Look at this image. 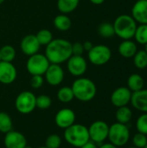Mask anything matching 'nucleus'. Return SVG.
I'll use <instances>...</instances> for the list:
<instances>
[{
    "instance_id": "nucleus-16",
    "label": "nucleus",
    "mask_w": 147,
    "mask_h": 148,
    "mask_svg": "<svg viewBox=\"0 0 147 148\" xmlns=\"http://www.w3.org/2000/svg\"><path fill=\"white\" fill-rule=\"evenodd\" d=\"M3 143L6 148H24L27 146V140L22 133L11 130L5 134Z\"/></svg>"
},
{
    "instance_id": "nucleus-2",
    "label": "nucleus",
    "mask_w": 147,
    "mask_h": 148,
    "mask_svg": "<svg viewBox=\"0 0 147 148\" xmlns=\"http://www.w3.org/2000/svg\"><path fill=\"white\" fill-rule=\"evenodd\" d=\"M75 98L82 102H88L92 101L97 93L96 85L94 82L85 77L77 78L71 87Z\"/></svg>"
},
{
    "instance_id": "nucleus-6",
    "label": "nucleus",
    "mask_w": 147,
    "mask_h": 148,
    "mask_svg": "<svg viewBox=\"0 0 147 148\" xmlns=\"http://www.w3.org/2000/svg\"><path fill=\"white\" fill-rule=\"evenodd\" d=\"M50 62L45 55L36 53L29 56L26 62V69L31 75H43Z\"/></svg>"
},
{
    "instance_id": "nucleus-24",
    "label": "nucleus",
    "mask_w": 147,
    "mask_h": 148,
    "mask_svg": "<svg viewBox=\"0 0 147 148\" xmlns=\"http://www.w3.org/2000/svg\"><path fill=\"white\" fill-rule=\"evenodd\" d=\"M0 57L1 61L12 62L16 58V50L13 46L6 44L0 48Z\"/></svg>"
},
{
    "instance_id": "nucleus-9",
    "label": "nucleus",
    "mask_w": 147,
    "mask_h": 148,
    "mask_svg": "<svg viewBox=\"0 0 147 148\" xmlns=\"http://www.w3.org/2000/svg\"><path fill=\"white\" fill-rule=\"evenodd\" d=\"M88 128L90 140L96 144L104 142L108 137L109 126L103 121H96Z\"/></svg>"
},
{
    "instance_id": "nucleus-13",
    "label": "nucleus",
    "mask_w": 147,
    "mask_h": 148,
    "mask_svg": "<svg viewBox=\"0 0 147 148\" xmlns=\"http://www.w3.org/2000/svg\"><path fill=\"white\" fill-rule=\"evenodd\" d=\"M75 114L72 109L62 108L56 113L55 117V122L58 127L66 129L75 124Z\"/></svg>"
},
{
    "instance_id": "nucleus-4",
    "label": "nucleus",
    "mask_w": 147,
    "mask_h": 148,
    "mask_svg": "<svg viewBox=\"0 0 147 148\" xmlns=\"http://www.w3.org/2000/svg\"><path fill=\"white\" fill-rule=\"evenodd\" d=\"M64 139L66 142L75 147H81L90 140L88 128L81 124H73L65 129Z\"/></svg>"
},
{
    "instance_id": "nucleus-10",
    "label": "nucleus",
    "mask_w": 147,
    "mask_h": 148,
    "mask_svg": "<svg viewBox=\"0 0 147 148\" xmlns=\"http://www.w3.org/2000/svg\"><path fill=\"white\" fill-rule=\"evenodd\" d=\"M66 62L68 71L76 77L83 75L88 69V62L82 56H71Z\"/></svg>"
},
{
    "instance_id": "nucleus-21",
    "label": "nucleus",
    "mask_w": 147,
    "mask_h": 148,
    "mask_svg": "<svg viewBox=\"0 0 147 148\" xmlns=\"http://www.w3.org/2000/svg\"><path fill=\"white\" fill-rule=\"evenodd\" d=\"M54 26L60 31H67L72 26V21L66 14H60L54 18Z\"/></svg>"
},
{
    "instance_id": "nucleus-25",
    "label": "nucleus",
    "mask_w": 147,
    "mask_h": 148,
    "mask_svg": "<svg viewBox=\"0 0 147 148\" xmlns=\"http://www.w3.org/2000/svg\"><path fill=\"white\" fill-rule=\"evenodd\" d=\"M133 64L139 69H145L147 68V53L145 49L138 50L134 55Z\"/></svg>"
},
{
    "instance_id": "nucleus-35",
    "label": "nucleus",
    "mask_w": 147,
    "mask_h": 148,
    "mask_svg": "<svg viewBox=\"0 0 147 148\" xmlns=\"http://www.w3.org/2000/svg\"><path fill=\"white\" fill-rule=\"evenodd\" d=\"M44 82V79L42 77V75H32L31 79H30V86L35 88H40Z\"/></svg>"
},
{
    "instance_id": "nucleus-8",
    "label": "nucleus",
    "mask_w": 147,
    "mask_h": 148,
    "mask_svg": "<svg viewBox=\"0 0 147 148\" xmlns=\"http://www.w3.org/2000/svg\"><path fill=\"white\" fill-rule=\"evenodd\" d=\"M36 95L30 91L21 92L16 98L15 107L23 114H28L34 111L36 107Z\"/></svg>"
},
{
    "instance_id": "nucleus-15",
    "label": "nucleus",
    "mask_w": 147,
    "mask_h": 148,
    "mask_svg": "<svg viewBox=\"0 0 147 148\" xmlns=\"http://www.w3.org/2000/svg\"><path fill=\"white\" fill-rule=\"evenodd\" d=\"M40 47L41 45L37 41L36 35L33 34L26 35L25 36L23 37L20 42V49L22 52L28 56L38 53Z\"/></svg>"
},
{
    "instance_id": "nucleus-28",
    "label": "nucleus",
    "mask_w": 147,
    "mask_h": 148,
    "mask_svg": "<svg viewBox=\"0 0 147 148\" xmlns=\"http://www.w3.org/2000/svg\"><path fill=\"white\" fill-rule=\"evenodd\" d=\"M133 38L136 42L141 45H146L147 43V24H139L137 26Z\"/></svg>"
},
{
    "instance_id": "nucleus-42",
    "label": "nucleus",
    "mask_w": 147,
    "mask_h": 148,
    "mask_svg": "<svg viewBox=\"0 0 147 148\" xmlns=\"http://www.w3.org/2000/svg\"><path fill=\"white\" fill-rule=\"evenodd\" d=\"M145 46H146V49H145V50L146 51V53H147V43L146 44V45H145Z\"/></svg>"
},
{
    "instance_id": "nucleus-23",
    "label": "nucleus",
    "mask_w": 147,
    "mask_h": 148,
    "mask_svg": "<svg viewBox=\"0 0 147 148\" xmlns=\"http://www.w3.org/2000/svg\"><path fill=\"white\" fill-rule=\"evenodd\" d=\"M133 117V112L130 108L127 106L120 107L118 108L116 113H115V118L117 122L121 123V124H127L130 122Z\"/></svg>"
},
{
    "instance_id": "nucleus-7",
    "label": "nucleus",
    "mask_w": 147,
    "mask_h": 148,
    "mask_svg": "<svg viewBox=\"0 0 147 148\" xmlns=\"http://www.w3.org/2000/svg\"><path fill=\"white\" fill-rule=\"evenodd\" d=\"M88 57L92 64L95 66H102L110 61L112 57V51L107 45H94L88 52Z\"/></svg>"
},
{
    "instance_id": "nucleus-3",
    "label": "nucleus",
    "mask_w": 147,
    "mask_h": 148,
    "mask_svg": "<svg viewBox=\"0 0 147 148\" xmlns=\"http://www.w3.org/2000/svg\"><path fill=\"white\" fill-rule=\"evenodd\" d=\"M113 25L115 35L122 40H130L133 38L138 26L137 22L133 16L126 14H122L117 16Z\"/></svg>"
},
{
    "instance_id": "nucleus-19",
    "label": "nucleus",
    "mask_w": 147,
    "mask_h": 148,
    "mask_svg": "<svg viewBox=\"0 0 147 148\" xmlns=\"http://www.w3.org/2000/svg\"><path fill=\"white\" fill-rule=\"evenodd\" d=\"M118 51L124 58H133L138 51V45L132 39L123 40L119 45Z\"/></svg>"
},
{
    "instance_id": "nucleus-12",
    "label": "nucleus",
    "mask_w": 147,
    "mask_h": 148,
    "mask_svg": "<svg viewBox=\"0 0 147 148\" xmlns=\"http://www.w3.org/2000/svg\"><path fill=\"white\" fill-rule=\"evenodd\" d=\"M44 75L46 82L51 86H58L64 80V71L60 64L50 63Z\"/></svg>"
},
{
    "instance_id": "nucleus-5",
    "label": "nucleus",
    "mask_w": 147,
    "mask_h": 148,
    "mask_svg": "<svg viewBox=\"0 0 147 148\" xmlns=\"http://www.w3.org/2000/svg\"><path fill=\"white\" fill-rule=\"evenodd\" d=\"M107 139L113 146L117 147H123L130 140V130L126 124L115 122L109 127Z\"/></svg>"
},
{
    "instance_id": "nucleus-1",
    "label": "nucleus",
    "mask_w": 147,
    "mask_h": 148,
    "mask_svg": "<svg viewBox=\"0 0 147 148\" xmlns=\"http://www.w3.org/2000/svg\"><path fill=\"white\" fill-rule=\"evenodd\" d=\"M44 55L50 63L61 65L72 56V43L62 38L53 39L46 46Z\"/></svg>"
},
{
    "instance_id": "nucleus-36",
    "label": "nucleus",
    "mask_w": 147,
    "mask_h": 148,
    "mask_svg": "<svg viewBox=\"0 0 147 148\" xmlns=\"http://www.w3.org/2000/svg\"><path fill=\"white\" fill-rule=\"evenodd\" d=\"M83 44L80 42L72 43V56H82L84 53Z\"/></svg>"
},
{
    "instance_id": "nucleus-18",
    "label": "nucleus",
    "mask_w": 147,
    "mask_h": 148,
    "mask_svg": "<svg viewBox=\"0 0 147 148\" xmlns=\"http://www.w3.org/2000/svg\"><path fill=\"white\" fill-rule=\"evenodd\" d=\"M130 103L135 109L147 114V89L143 88L139 91L133 92Z\"/></svg>"
},
{
    "instance_id": "nucleus-37",
    "label": "nucleus",
    "mask_w": 147,
    "mask_h": 148,
    "mask_svg": "<svg viewBox=\"0 0 147 148\" xmlns=\"http://www.w3.org/2000/svg\"><path fill=\"white\" fill-rule=\"evenodd\" d=\"M80 148H99L97 147V144L96 143H94V142H93V141H91V140H89L88 142H87L86 144H84Z\"/></svg>"
},
{
    "instance_id": "nucleus-47",
    "label": "nucleus",
    "mask_w": 147,
    "mask_h": 148,
    "mask_svg": "<svg viewBox=\"0 0 147 148\" xmlns=\"http://www.w3.org/2000/svg\"><path fill=\"white\" fill-rule=\"evenodd\" d=\"M0 61H1V57H0Z\"/></svg>"
},
{
    "instance_id": "nucleus-22",
    "label": "nucleus",
    "mask_w": 147,
    "mask_h": 148,
    "mask_svg": "<svg viewBox=\"0 0 147 148\" xmlns=\"http://www.w3.org/2000/svg\"><path fill=\"white\" fill-rule=\"evenodd\" d=\"M80 0H57V8L62 14H68L77 9Z\"/></svg>"
},
{
    "instance_id": "nucleus-38",
    "label": "nucleus",
    "mask_w": 147,
    "mask_h": 148,
    "mask_svg": "<svg viewBox=\"0 0 147 148\" xmlns=\"http://www.w3.org/2000/svg\"><path fill=\"white\" fill-rule=\"evenodd\" d=\"M83 44V48H84V50L85 51H89L92 48H93V43L91 42H89V41H86L84 43H82Z\"/></svg>"
},
{
    "instance_id": "nucleus-29",
    "label": "nucleus",
    "mask_w": 147,
    "mask_h": 148,
    "mask_svg": "<svg viewBox=\"0 0 147 148\" xmlns=\"http://www.w3.org/2000/svg\"><path fill=\"white\" fill-rule=\"evenodd\" d=\"M98 33L101 36H102L104 38L113 37L115 35L113 23H110L107 22L101 23L98 27Z\"/></svg>"
},
{
    "instance_id": "nucleus-44",
    "label": "nucleus",
    "mask_w": 147,
    "mask_h": 148,
    "mask_svg": "<svg viewBox=\"0 0 147 148\" xmlns=\"http://www.w3.org/2000/svg\"><path fill=\"white\" fill-rule=\"evenodd\" d=\"M38 148H47L46 147H38Z\"/></svg>"
},
{
    "instance_id": "nucleus-30",
    "label": "nucleus",
    "mask_w": 147,
    "mask_h": 148,
    "mask_svg": "<svg viewBox=\"0 0 147 148\" xmlns=\"http://www.w3.org/2000/svg\"><path fill=\"white\" fill-rule=\"evenodd\" d=\"M36 39L39 42L41 46L42 45L47 46L53 40L52 32L49 29H42L39 30L36 33Z\"/></svg>"
},
{
    "instance_id": "nucleus-39",
    "label": "nucleus",
    "mask_w": 147,
    "mask_h": 148,
    "mask_svg": "<svg viewBox=\"0 0 147 148\" xmlns=\"http://www.w3.org/2000/svg\"><path fill=\"white\" fill-rule=\"evenodd\" d=\"M99 148H118L117 147H115V146H113V144H111V143H105V144H103V145H101V147Z\"/></svg>"
},
{
    "instance_id": "nucleus-41",
    "label": "nucleus",
    "mask_w": 147,
    "mask_h": 148,
    "mask_svg": "<svg viewBox=\"0 0 147 148\" xmlns=\"http://www.w3.org/2000/svg\"><path fill=\"white\" fill-rule=\"evenodd\" d=\"M4 2V0H0V4H2Z\"/></svg>"
},
{
    "instance_id": "nucleus-32",
    "label": "nucleus",
    "mask_w": 147,
    "mask_h": 148,
    "mask_svg": "<svg viewBox=\"0 0 147 148\" xmlns=\"http://www.w3.org/2000/svg\"><path fill=\"white\" fill-rule=\"evenodd\" d=\"M61 145L62 138L55 134L49 135L45 141V147L47 148H60Z\"/></svg>"
},
{
    "instance_id": "nucleus-34",
    "label": "nucleus",
    "mask_w": 147,
    "mask_h": 148,
    "mask_svg": "<svg viewBox=\"0 0 147 148\" xmlns=\"http://www.w3.org/2000/svg\"><path fill=\"white\" fill-rule=\"evenodd\" d=\"M133 144L135 147L144 148L147 145V136L138 132L133 137Z\"/></svg>"
},
{
    "instance_id": "nucleus-43",
    "label": "nucleus",
    "mask_w": 147,
    "mask_h": 148,
    "mask_svg": "<svg viewBox=\"0 0 147 148\" xmlns=\"http://www.w3.org/2000/svg\"><path fill=\"white\" fill-rule=\"evenodd\" d=\"M24 148H33V147H29V146H26V147H25Z\"/></svg>"
},
{
    "instance_id": "nucleus-11",
    "label": "nucleus",
    "mask_w": 147,
    "mask_h": 148,
    "mask_svg": "<svg viewBox=\"0 0 147 148\" xmlns=\"http://www.w3.org/2000/svg\"><path fill=\"white\" fill-rule=\"evenodd\" d=\"M132 91L127 87H120L111 95V102L116 108L127 106L132 98Z\"/></svg>"
},
{
    "instance_id": "nucleus-33",
    "label": "nucleus",
    "mask_w": 147,
    "mask_h": 148,
    "mask_svg": "<svg viewBox=\"0 0 147 148\" xmlns=\"http://www.w3.org/2000/svg\"><path fill=\"white\" fill-rule=\"evenodd\" d=\"M136 128L139 133L147 135V114L143 113L136 121Z\"/></svg>"
},
{
    "instance_id": "nucleus-46",
    "label": "nucleus",
    "mask_w": 147,
    "mask_h": 148,
    "mask_svg": "<svg viewBox=\"0 0 147 148\" xmlns=\"http://www.w3.org/2000/svg\"><path fill=\"white\" fill-rule=\"evenodd\" d=\"M144 148H147V145H146V147H144Z\"/></svg>"
},
{
    "instance_id": "nucleus-17",
    "label": "nucleus",
    "mask_w": 147,
    "mask_h": 148,
    "mask_svg": "<svg viewBox=\"0 0 147 148\" xmlns=\"http://www.w3.org/2000/svg\"><path fill=\"white\" fill-rule=\"evenodd\" d=\"M132 16L139 24H147V0H138L132 8Z\"/></svg>"
},
{
    "instance_id": "nucleus-40",
    "label": "nucleus",
    "mask_w": 147,
    "mask_h": 148,
    "mask_svg": "<svg viewBox=\"0 0 147 148\" xmlns=\"http://www.w3.org/2000/svg\"><path fill=\"white\" fill-rule=\"evenodd\" d=\"M93 4H95V5H100V4H102L105 0H89Z\"/></svg>"
},
{
    "instance_id": "nucleus-27",
    "label": "nucleus",
    "mask_w": 147,
    "mask_h": 148,
    "mask_svg": "<svg viewBox=\"0 0 147 148\" xmlns=\"http://www.w3.org/2000/svg\"><path fill=\"white\" fill-rule=\"evenodd\" d=\"M12 120L11 117L5 112H0V132L7 134L12 130Z\"/></svg>"
},
{
    "instance_id": "nucleus-20",
    "label": "nucleus",
    "mask_w": 147,
    "mask_h": 148,
    "mask_svg": "<svg viewBox=\"0 0 147 148\" xmlns=\"http://www.w3.org/2000/svg\"><path fill=\"white\" fill-rule=\"evenodd\" d=\"M144 86L145 80L139 74H132L127 79V88L132 91V93L143 89Z\"/></svg>"
},
{
    "instance_id": "nucleus-26",
    "label": "nucleus",
    "mask_w": 147,
    "mask_h": 148,
    "mask_svg": "<svg viewBox=\"0 0 147 148\" xmlns=\"http://www.w3.org/2000/svg\"><path fill=\"white\" fill-rule=\"evenodd\" d=\"M57 98L62 103H68L75 98L71 87H62L57 92Z\"/></svg>"
},
{
    "instance_id": "nucleus-14",
    "label": "nucleus",
    "mask_w": 147,
    "mask_h": 148,
    "mask_svg": "<svg viewBox=\"0 0 147 148\" xmlns=\"http://www.w3.org/2000/svg\"><path fill=\"white\" fill-rule=\"evenodd\" d=\"M17 76V71L12 62L0 61V82L11 84Z\"/></svg>"
},
{
    "instance_id": "nucleus-45",
    "label": "nucleus",
    "mask_w": 147,
    "mask_h": 148,
    "mask_svg": "<svg viewBox=\"0 0 147 148\" xmlns=\"http://www.w3.org/2000/svg\"><path fill=\"white\" fill-rule=\"evenodd\" d=\"M128 148H137V147H128Z\"/></svg>"
},
{
    "instance_id": "nucleus-31",
    "label": "nucleus",
    "mask_w": 147,
    "mask_h": 148,
    "mask_svg": "<svg viewBox=\"0 0 147 148\" xmlns=\"http://www.w3.org/2000/svg\"><path fill=\"white\" fill-rule=\"evenodd\" d=\"M52 104L51 98L46 95H41L36 98V107L39 109H48Z\"/></svg>"
}]
</instances>
